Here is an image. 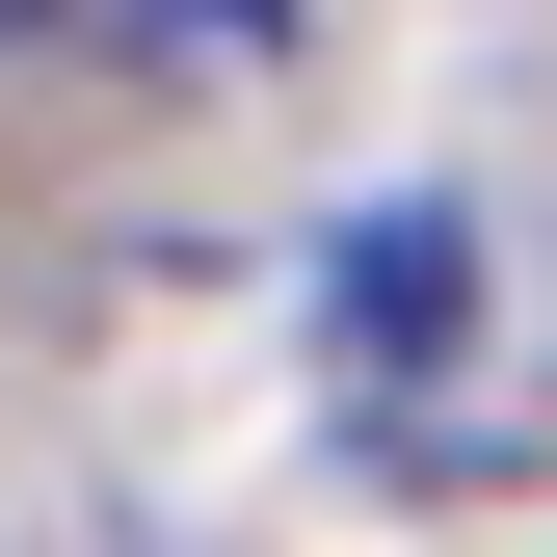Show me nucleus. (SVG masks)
Returning a JSON list of instances; mask_svg holds the SVG:
<instances>
[]
</instances>
